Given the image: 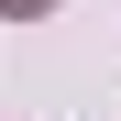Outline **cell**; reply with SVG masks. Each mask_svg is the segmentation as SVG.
Returning a JSON list of instances; mask_svg holds the SVG:
<instances>
[{"label": "cell", "mask_w": 121, "mask_h": 121, "mask_svg": "<svg viewBox=\"0 0 121 121\" xmlns=\"http://www.w3.org/2000/svg\"><path fill=\"white\" fill-rule=\"evenodd\" d=\"M0 11H11V22H22V11H55V0H0Z\"/></svg>", "instance_id": "1"}]
</instances>
